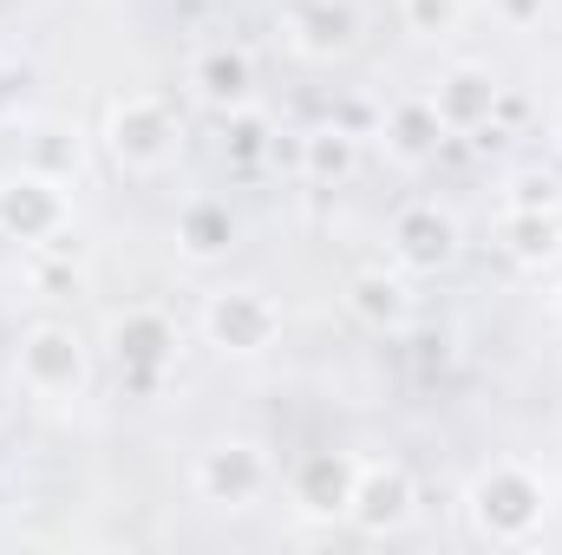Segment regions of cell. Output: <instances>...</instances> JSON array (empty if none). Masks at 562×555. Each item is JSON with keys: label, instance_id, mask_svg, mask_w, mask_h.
<instances>
[{"label": "cell", "instance_id": "obj_1", "mask_svg": "<svg viewBox=\"0 0 562 555\" xmlns=\"http://www.w3.org/2000/svg\"><path fill=\"white\" fill-rule=\"evenodd\" d=\"M543 484L524 471V464H491L477 484H471V523L477 536L491 543H530L543 530Z\"/></svg>", "mask_w": 562, "mask_h": 555}, {"label": "cell", "instance_id": "obj_2", "mask_svg": "<svg viewBox=\"0 0 562 555\" xmlns=\"http://www.w3.org/2000/svg\"><path fill=\"white\" fill-rule=\"evenodd\" d=\"M20 386L33 399H79L86 393V347L72 327H33L20 340Z\"/></svg>", "mask_w": 562, "mask_h": 555}, {"label": "cell", "instance_id": "obj_3", "mask_svg": "<svg viewBox=\"0 0 562 555\" xmlns=\"http://www.w3.org/2000/svg\"><path fill=\"white\" fill-rule=\"evenodd\" d=\"M112 353H119V366H125V380L138 393H157L170 360H177V327L157 307H132V314L112 320Z\"/></svg>", "mask_w": 562, "mask_h": 555}, {"label": "cell", "instance_id": "obj_4", "mask_svg": "<svg viewBox=\"0 0 562 555\" xmlns=\"http://www.w3.org/2000/svg\"><path fill=\"white\" fill-rule=\"evenodd\" d=\"M0 229L7 236H20V242H53L59 229H66V183H53V177H40V170H26V177H7L0 183Z\"/></svg>", "mask_w": 562, "mask_h": 555}, {"label": "cell", "instance_id": "obj_5", "mask_svg": "<svg viewBox=\"0 0 562 555\" xmlns=\"http://www.w3.org/2000/svg\"><path fill=\"white\" fill-rule=\"evenodd\" d=\"M203 327H210V340L223 353H262L281 333V307L269 294H256V287H229V294H216L203 307Z\"/></svg>", "mask_w": 562, "mask_h": 555}, {"label": "cell", "instance_id": "obj_6", "mask_svg": "<svg viewBox=\"0 0 562 555\" xmlns=\"http://www.w3.org/2000/svg\"><path fill=\"white\" fill-rule=\"evenodd\" d=\"M112 150H119V163H132V170H157L170 150H177V118H170V105L164 99H125V105H112Z\"/></svg>", "mask_w": 562, "mask_h": 555}, {"label": "cell", "instance_id": "obj_7", "mask_svg": "<svg viewBox=\"0 0 562 555\" xmlns=\"http://www.w3.org/2000/svg\"><path fill=\"white\" fill-rule=\"evenodd\" d=\"M269 484V457L256 451V444H210L203 457H196V497L203 503H249L256 490Z\"/></svg>", "mask_w": 562, "mask_h": 555}, {"label": "cell", "instance_id": "obj_8", "mask_svg": "<svg viewBox=\"0 0 562 555\" xmlns=\"http://www.w3.org/2000/svg\"><path fill=\"white\" fill-rule=\"evenodd\" d=\"M353 530L367 536H386L413 517V477L400 464H360V484H353V503H347Z\"/></svg>", "mask_w": 562, "mask_h": 555}, {"label": "cell", "instance_id": "obj_9", "mask_svg": "<svg viewBox=\"0 0 562 555\" xmlns=\"http://www.w3.org/2000/svg\"><path fill=\"white\" fill-rule=\"evenodd\" d=\"M353 484H360V464H353L347 451H314V457L294 471V503H301L307 517H347Z\"/></svg>", "mask_w": 562, "mask_h": 555}, {"label": "cell", "instance_id": "obj_10", "mask_svg": "<svg viewBox=\"0 0 562 555\" xmlns=\"http://www.w3.org/2000/svg\"><path fill=\"white\" fill-rule=\"evenodd\" d=\"M451 249H458V229H451V216L445 209H431V203H413V209H400L393 216V256L406 262V269H445L451 262Z\"/></svg>", "mask_w": 562, "mask_h": 555}, {"label": "cell", "instance_id": "obj_11", "mask_svg": "<svg viewBox=\"0 0 562 555\" xmlns=\"http://www.w3.org/2000/svg\"><path fill=\"white\" fill-rule=\"evenodd\" d=\"M497 79L491 72H477V66H451L445 79H438V92H431V105H438V118H445V132H477V125H491V112H497Z\"/></svg>", "mask_w": 562, "mask_h": 555}, {"label": "cell", "instance_id": "obj_12", "mask_svg": "<svg viewBox=\"0 0 562 555\" xmlns=\"http://www.w3.org/2000/svg\"><path fill=\"white\" fill-rule=\"evenodd\" d=\"M196 92L210 99V105H223V112H243L249 105V92H256V59L243 53V46H210L203 59H196Z\"/></svg>", "mask_w": 562, "mask_h": 555}, {"label": "cell", "instance_id": "obj_13", "mask_svg": "<svg viewBox=\"0 0 562 555\" xmlns=\"http://www.w3.org/2000/svg\"><path fill=\"white\" fill-rule=\"evenodd\" d=\"M353 7L347 0H294L288 7V33H294V46L301 53H340L347 39H353Z\"/></svg>", "mask_w": 562, "mask_h": 555}, {"label": "cell", "instance_id": "obj_14", "mask_svg": "<svg viewBox=\"0 0 562 555\" xmlns=\"http://www.w3.org/2000/svg\"><path fill=\"white\" fill-rule=\"evenodd\" d=\"M177 242H183L190 262H216V256L236 242V216H229V203H210V196L183 203V216H177Z\"/></svg>", "mask_w": 562, "mask_h": 555}, {"label": "cell", "instance_id": "obj_15", "mask_svg": "<svg viewBox=\"0 0 562 555\" xmlns=\"http://www.w3.org/2000/svg\"><path fill=\"white\" fill-rule=\"evenodd\" d=\"M386 144L406 157V163H419V157H431L438 150V138H445V118H438V105L431 99H406V105H393L386 112Z\"/></svg>", "mask_w": 562, "mask_h": 555}, {"label": "cell", "instance_id": "obj_16", "mask_svg": "<svg viewBox=\"0 0 562 555\" xmlns=\"http://www.w3.org/2000/svg\"><path fill=\"white\" fill-rule=\"evenodd\" d=\"M504 242L517 262H550L562 249V216L557 209H504Z\"/></svg>", "mask_w": 562, "mask_h": 555}, {"label": "cell", "instance_id": "obj_17", "mask_svg": "<svg viewBox=\"0 0 562 555\" xmlns=\"http://www.w3.org/2000/svg\"><path fill=\"white\" fill-rule=\"evenodd\" d=\"M353 314H360L367 327H406L413 294H406L400 275H360L353 281Z\"/></svg>", "mask_w": 562, "mask_h": 555}, {"label": "cell", "instance_id": "obj_18", "mask_svg": "<svg viewBox=\"0 0 562 555\" xmlns=\"http://www.w3.org/2000/svg\"><path fill=\"white\" fill-rule=\"evenodd\" d=\"M353 157H360V138H347L340 125H327V132H307V138H301V163H307V177H347V170H353Z\"/></svg>", "mask_w": 562, "mask_h": 555}, {"label": "cell", "instance_id": "obj_19", "mask_svg": "<svg viewBox=\"0 0 562 555\" xmlns=\"http://www.w3.org/2000/svg\"><path fill=\"white\" fill-rule=\"evenodd\" d=\"M26 170H40V177H53V183H72L79 177V138H66V132H33V163Z\"/></svg>", "mask_w": 562, "mask_h": 555}, {"label": "cell", "instance_id": "obj_20", "mask_svg": "<svg viewBox=\"0 0 562 555\" xmlns=\"http://www.w3.org/2000/svg\"><path fill=\"white\" fill-rule=\"evenodd\" d=\"M223 150H229V163H262L269 157V118L262 112H229V138H223Z\"/></svg>", "mask_w": 562, "mask_h": 555}, {"label": "cell", "instance_id": "obj_21", "mask_svg": "<svg viewBox=\"0 0 562 555\" xmlns=\"http://www.w3.org/2000/svg\"><path fill=\"white\" fill-rule=\"evenodd\" d=\"M562 203V183L550 170H517L510 190H504V209H557Z\"/></svg>", "mask_w": 562, "mask_h": 555}, {"label": "cell", "instance_id": "obj_22", "mask_svg": "<svg viewBox=\"0 0 562 555\" xmlns=\"http://www.w3.org/2000/svg\"><path fill=\"white\" fill-rule=\"evenodd\" d=\"M406 26L425 33V39L431 33H451L458 26V0H406Z\"/></svg>", "mask_w": 562, "mask_h": 555}, {"label": "cell", "instance_id": "obj_23", "mask_svg": "<svg viewBox=\"0 0 562 555\" xmlns=\"http://www.w3.org/2000/svg\"><path fill=\"white\" fill-rule=\"evenodd\" d=\"M26 275H33V287H40L46 301H53V294H66V287H79V269H72V262H46V256H33V262H26Z\"/></svg>", "mask_w": 562, "mask_h": 555}, {"label": "cell", "instance_id": "obj_24", "mask_svg": "<svg viewBox=\"0 0 562 555\" xmlns=\"http://www.w3.org/2000/svg\"><path fill=\"white\" fill-rule=\"evenodd\" d=\"M334 125H340V132H347V138H367V132H373V125H386V112H380V118H373V105H367V99H353V105H340V118H334Z\"/></svg>", "mask_w": 562, "mask_h": 555}, {"label": "cell", "instance_id": "obj_25", "mask_svg": "<svg viewBox=\"0 0 562 555\" xmlns=\"http://www.w3.org/2000/svg\"><path fill=\"white\" fill-rule=\"evenodd\" d=\"M13 112H20V72H13V66L0 59V125H7Z\"/></svg>", "mask_w": 562, "mask_h": 555}, {"label": "cell", "instance_id": "obj_26", "mask_svg": "<svg viewBox=\"0 0 562 555\" xmlns=\"http://www.w3.org/2000/svg\"><path fill=\"white\" fill-rule=\"evenodd\" d=\"M497 13L510 26H530V20H543V0H497Z\"/></svg>", "mask_w": 562, "mask_h": 555}, {"label": "cell", "instance_id": "obj_27", "mask_svg": "<svg viewBox=\"0 0 562 555\" xmlns=\"http://www.w3.org/2000/svg\"><path fill=\"white\" fill-rule=\"evenodd\" d=\"M550 314H557V327H562V287H557V294H550Z\"/></svg>", "mask_w": 562, "mask_h": 555}, {"label": "cell", "instance_id": "obj_28", "mask_svg": "<svg viewBox=\"0 0 562 555\" xmlns=\"http://www.w3.org/2000/svg\"><path fill=\"white\" fill-rule=\"evenodd\" d=\"M557 144H562V112H557Z\"/></svg>", "mask_w": 562, "mask_h": 555}, {"label": "cell", "instance_id": "obj_29", "mask_svg": "<svg viewBox=\"0 0 562 555\" xmlns=\"http://www.w3.org/2000/svg\"><path fill=\"white\" fill-rule=\"evenodd\" d=\"M0 418H7V399H0Z\"/></svg>", "mask_w": 562, "mask_h": 555}]
</instances>
